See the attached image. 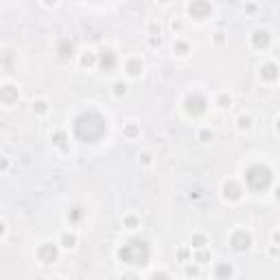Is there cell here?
<instances>
[{"label":"cell","instance_id":"cell-17","mask_svg":"<svg viewBox=\"0 0 280 280\" xmlns=\"http://www.w3.org/2000/svg\"><path fill=\"white\" fill-rule=\"evenodd\" d=\"M77 243H79V239H77L75 232H61V236H59V245L64 247V250H75Z\"/></svg>","mask_w":280,"mask_h":280},{"label":"cell","instance_id":"cell-32","mask_svg":"<svg viewBox=\"0 0 280 280\" xmlns=\"http://www.w3.org/2000/svg\"><path fill=\"white\" fill-rule=\"evenodd\" d=\"M197 138H199V140H202V142H210V140H213V138H215V131H213V129H208V127H206V129H202V131H199V134H197Z\"/></svg>","mask_w":280,"mask_h":280},{"label":"cell","instance_id":"cell-39","mask_svg":"<svg viewBox=\"0 0 280 280\" xmlns=\"http://www.w3.org/2000/svg\"><path fill=\"white\" fill-rule=\"evenodd\" d=\"M269 256H280V247H278V245H272V247H269Z\"/></svg>","mask_w":280,"mask_h":280},{"label":"cell","instance_id":"cell-12","mask_svg":"<svg viewBox=\"0 0 280 280\" xmlns=\"http://www.w3.org/2000/svg\"><path fill=\"white\" fill-rule=\"evenodd\" d=\"M18 99H20V90L11 86V83H4V86L0 88V101H2V105L11 108V105L18 103Z\"/></svg>","mask_w":280,"mask_h":280},{"label":"cell","instance_id":"cell-21","mask_svg":"<svg viewBox=\"0 0 280 280\" xmlns=\"http://www.w3.org/2000/svg\"><path fill=\"white\" fill-rule=\"evenodd\" d=\"M215 103H217V108H219V110H230L232 108V94L219 92V94H217V99H215Z\"/></svg>","mask_w":280,"mask_h":280},{"label":"cell","instance_id":"cell-29","mask_svg":"<svg viewBox=\"0 0 280 280\" xmlns=\"http://www.w3.org/2000/svg\"><path fill=\"white\" fill-rule=\"evenodd\" d=\"M193 261L197 263V265H204L206 261H210L208 250H195V252H193Z\"/></svg>","mask_w":280,"mask_h":280},{"label":"cell","instance_id":"cell-4","mask_svg":"<svg viewBox=\"0 0 280 280\" xmlns=\"http://www.w3.org/2000/svg\"><path fill=\"white\" fill-rule=\"evenodd\" d=\"M206 110H208V101H206V97L202 92H188L186 94V99H184V112L188 116L199 118V116L206 114Z\"/></svg>","mask_w":280,"mask_h":280},{"label":"cell","instance_id":"cell-37","mask_svg":"<svg viewBox=\"0 0 280 280\" xmlns=\"http://www.w3.org/2000/svg\"><path fill=\"white\" fill-rule=\"evenodd\" d=\"M272 245H278L280 247V228L272 232Z\"/></svg>","mask_w":280,"mask_h":280},{"label":"cell","instance_id":"cell-45","mask_svg":"<svg viewBox=\"0 0 280 280\" xmlns=\"http://www.w3.org/2000/svg\"><path fill=\"white\" fill-rule=\"evenodd\" d=\"M53 280H61V278H53Z\"/></svg>","mask_w":280,"mask_h":280},{"label":"cell","instance_id":"cell-42","mask_svg":"<svg viewBox=\"0 0 280 280\" xmlns=\"http://www.w3.org/2000/svg\"><path fill=\"white\" fill-rule=\"evenodd\" d=\"M256 9H258L256 4H245V11H250V13H252V11H256Z\"/></svg>","mask_w":280,"mask_h":280},{"label":"cell","instance_id":"cell-3","mask_svg":"<svg viewBox=\"0 0 280 280\" xmlns=\"http://www.w3.org/2000/svg\"><path fill=\"white\" fill-rule=\"evenodd\" d=\"M274 179V173L267 165H252L250 168L245 171V186L254 193H261V191H267L269 184Z\"/></svg>","mask_w":280,"mask_h":280},{"label":"cell","instance_id":"cell-30","mask_svg":"<svg viewBox=\"0 0 280 280\" xmlns=\"http://www.w3.org/2000/svg\"><path fill=\"white\" fill-rule=\"evenodd\" d=\"M123 134L127 136V138H136V136L140 134V127H138L136 123H127V125L123 127Z\"/></svg>","mask_w":280,"mask_h":280},{"label":"cell","instance_id":"cell-24","mask_svg":"<svg viewBox=\"0 0 280 280\" xmlns=\"http://www.w3.org/2000/svg\"><path fill=\"white\" fill-rule=\"evenodd\" d=\"M206 245H208V236L202 234V232L193 234V239H191V247H193V250H206Z\"/></svg>","mask_w":280,"mask_h":280},{"label":"cell","instance_id":"cell-25","mask_svg":"<svg viewBox=\"0 0 280 280\" xmlns=\"http://www.w3.org/2000/svg\"><path fill=\"white\" fill-rule=\"evenodd\" d=\"M57 53H59V57H72L75 55V44H72V42H68V40H64L59 44V49H57Z\"/></svg>","mask_w":280,"mask_h":280},{"label":"cell","instance_id":"cell-31","mask_svg":"<svg viewBox=\"0 0 280 280\" xmlns=\"http://www.w3.org/2000/svg\"><path fill=\"white\" fill-rule=\"evenodd\" d=\"M177 258L182 263H188V261H193V247L191 245H186V247H182V250L177 252Z\"/></svg>","mask_w":280,"mask_h":280},{"label":"cell","instance_id":"cell-43","mask_svg":"<svg viewBox=\"0 0 280 280\" xmlns=\"http://www.w3.org/2000/svg\"><path fill=\"white\" fill-rule=\"evenodd\" d=\"M274 197H276V202H278V204H280V186H278V188H276V193H274Z\"/></svg>","mask_w":280,"mask_h":280},{"label":"cell","instance_id":"cell-9","mask_svg":"<svg viewBox=\"0 0 280 280\" xmlns=\"http://www.w3.org/2000/svg\"><path fill=\"white\" fill-rule=\"evenodd\" d=\"M258 77L265 83H274L280 77V68L276 66V61H263V64L258 66Z\"/></svg>","mask_w":280,"mask_h":280},{"label":"cell","instance_id":"cell-7","mask_svg":"<svg viewBox=\"0 0 280 280\" xmlns=\"http://www.w3.org/2000/svg\"><path fill=\"white\" fill-rule=\"evenodd\" d=\"M38 261L40 263H44V265H51V263H55L57 261V256H59V247H57V243H51V241H46V243H42V245L38 247Z\"/></svg>","mask_w":280,"mask_h":280},{"label":"cell","instance_id":"cell-38","mask_svg":"<svg viewBox=\"0 0 280 280\" xmlns=\"http://www.w3.org/2000/svg\"><path fill=\"white\" fill-rule=\"evenodd\" d=\"M118 280H140L138 274H134V272H127V274H123Z\"/></svg>","mask_w":280,"mask_h":280},{"label":"cell","instance_id":"cell-11","mask_svg":"<svg viewBox=\"0 0 280 280\" xmlns=\"http://www.w3.org/2000/svg\"><path fill=\"white\" fill-rule=\"evenodd\" d=\"M116 64H118V57H116V53L112 49H103L99 53V68L105 72H112Z\"/></svg>","mask_w":280,"mask_h":280},{"label":"cell","instance_id":"cell-23","mask_svg":"<svg viewBox=\"0 0 280 280\" xmlns=\"http://www.w3.org/2000/svg\"><path fill=\"white\" fill-rule=\"evenodd\" d=\"M127 92H129L127 81H114V86H112V94H114L116 99H123V97H127Z\"/></svg>","mask_w":280,"mask_h":280},{"label":"cell","instance_id":"cell-8","mask_svg":"<svg viewBox=\"0 0 280 280\" xmlns=\"http://www.w3.org/2000/svg\"><path fill=\"white\" fill-rule=\"evenodd\" d=\"M188 13L193 15L195 20H206L213 15V4L206 2V0H195V2H188Z\"/></svg>","mask_w":280,"mask_h":280},{"label":"cell","instance_id":"cell-6","mask_svg":"<svg viewBox=\"0 0 280 280\" xmlns=\"http://www.w3.org/2000/svg\"><path fill=\"white\" fill-rule=\"evenodd\" d=\"M243 186L236 179H225L224 184H221V195H224V199L225 202H230V204H236V202H241V197H243Z\"/></svg>","mask_w":280,"mask_h":280},{"label":"cell","instance_id":"cell-10","mask_svg":"<svg viewBox=\"0 0 280 280\" xmlns=\"http://www.w3.org/2000/svg\"><path fill=\"white\" fill-rule=\"evenodd\" d=\"M269 42H272V35H269V31H267V29H254V31H252V35H250V44H252V49H256V51H265L267 46H269Z\"/></svg>","mask_w":280,"mask_h":280},{"label":"cell","instance_id":"cell-22","mask_svg":"<svg viewBox=\"0 0 280 280\" xmlns=\"http://www.w3.org/2000/svg\"><path fill=\"white\" fill-rule=\"evenodd\" d=\"M184 274H186L188 278H199L202 276V267L195 261H188V263H184Z\"/></svg>","mask_w":280,"mask_h":280},{"label":"cell","instance_id":"cell-41","mask_svg":"<svg viewBox=\"0 0 280 280\" xmlns=\"http://www.w3.org/2000/svg\"><path fill=\"white\" fill-rule=\"evenodd\" d=\"M4 234H7V224H4V221H2V224H0V236H2V239H4Z\"/></svg>","mask_w":280,"mask_h":280},{"label":"cell","instance_id":"cell-14","mask_svg":"<svg viewBox=\"0 0 280 280\" xmlns=\"http://www.w3.org/2000/svg\"><path fill=\"white\" fill-rule=\"evenodd\" d=\"M234 276V267L230 263H217L215 265V278L217 280H230Z\"/></svg>","mask_w":280,"mask_h":280},{"label":"cell","instance_id":"cell-15","mask_svg":"<svg viewBox=\"0 0 280 280\" xmlns=\"http://www.w3.org/2000/svg\"><path fill=\"white\" fill-rule=\"evenodd\" d=\"M79 61H81L83 68L99 66V53H94V51H83L81 55H79Z\"/></svg>","mask_w":280,"mask_h":280},{"label":"cell","instance_id":"cell-36","mask_svg":"<svg viewBox=\"0 0 280 280\" xmlns=\"http://www.w3.org/2000/svg\"><path fill=\"white\" fill-rule=\"evenodd\" d=\"M182 29H184V22H182V20H179V18H173V20H171V31L179 33Z\"/></svg>","mask_w":280,"mask_h":280},{"label":"cell","instance_id":"cell-2","mask_svg":"<svg viewBox=\"0 0 280 280\" xmlns=\"http://www.w3.org/2000/svg\"><path fill=\"white\" fill-rule=\"evenodd\" d=\"M118 261L127 263V265H136V267H145L149 263V256H151V250L142 239H131L129 243L118 247L116 252Z\"/></svg>","mask_w":280,"mask_h":280},{"label":"cell","instance_id":"cell-27","mask_svg":"<svg viewBox=\"0 0 280 280\" xmlns=\"http://www.w3.org/2000/svg\"><path fill=\"white\" fill-rule=\"evenodd\" d=\"M147 35H149V38H160L162 35V26L158 20H151V22L147 24Z\"/></svg>","mask_w":280,"mask_h":280},{"label":"cell","instance_id":"cell-19","mask_svg":"<svg viewBox=\"0 0 280 280\" xmlns=\"http://www.w3.org/2000/svg\"><path fill=\"white\" fill-rule=\"evenodd\" d=\"M53 145L59 147L61 151H68V134L64 129H57L55 134H53Z\"/></svg>","mask_w":280,"mask_h":280},{"label":"cell","instance_id":"cell-26","mask_svg":"<svg viewBox=\"0 0 280 280\" xmlns=\"http://www.w3.org/2000/svg\"><path fill=\"white\" fill-rule=\"evenodd\" d=\"M66 219L70 221V224H79V221L83 219V208L81 206H75V208H70L66 213Z\"/></svg>","mask_w":280,"mask_h":280},{"label":"cell","instance_id":"cell-16","mask_svg":"<svg viewBox=\"0 0 280 280\" xmlns=\"http://www.w3.org/2000/svg\"><path fill=\"white\" fill-rule=\"evenodd\" d=\"M252 127H254V118H252L250 114H241L239 118H236V129H239L241 134H250Z\"/></svg>","mask_w":280,"mask_h":280},{"label":"cell","instance_id":"cell-33","mask_svg":"<svg viewBox=\"0 0 280 280\" xmlns=\"http://www.w3.org/2000/svg\"><path fill=\"white\" fill-rule=\"evenodd\" d=\"M225 40H228V35H225L224 31H217V33L213 35V44H215V46H224Z\"/></svg>","mask_w":280,"mask_h":280},{"label":"cell","instance_id":"cell-18","mask_svg":"<svg viewBox=\"0 0 280 280\" xmlns=\"http://www.w3.org/2000/svg\"><path fill=\"white\" fill-rule=\"evenodd\" d=\"M123 228H125V230H129V232L138 230V228H140V217H138V215H134V213L125 215V217H123Z\"/></svg>","mask_w":280,"mask_h":280},{"label":"cell","instance_id":"cell-34","mask_svg":"<svg viewBox=\"0 0 280 280\" xmlns=\"http://www.w3.org/2000/svg\"><path fill=\"white\" fill-rule=\"evenodd\" d=\"M140 165L142 167H151L153 165V153H149V151H145V153H140Z\"/></svg>","mask_w":280,"mask_h":280},{"label":"cell","instance_id":"cell-35","mask_svg":"<svg viewBox=\"0 0 280 280\" xmlns=\"http://www.w3.org/2000/svg\"><path fill=\"white\" fill-rule=\"evenodd\" d=\"M149 280H171V278H168L167 272H162V269H160V272H151Z\"/></svg>","mask_w":280,"mask_h":280},{"label":"cell","instance_id":"cell-28","mask_svg":"<svg viewBox=\"0 0 280 280\" xmlns=\"http://www.w3.org/2000/svg\"><path fill=\"white\" fill-rule=\"evenodd\" d=\"M33 112L44 116L46 112H49V101H46V99H38V101H33Z\"/></svg>","mask_w":280,"mask_h":280},{"label":"cell","instance_id":"cell-1","mask_svg":"<svg viewBox=\"0 0 280 280\" xmlns=\"http://www.w3.org/2000/svg\"><path fill=\"white\" fill-rule=\"evenodd\" d=\"M108 131V120L103 118L97 110H88L81 112L75 118V136L81 142H97L103 138V134Z\"/></svg>","mask_w":280,"mask_h":280},{"label":"cell","instance_id":"cell-44","mask_svg":"<svg viewBox=\"0 0 280 280\" xmlns=\"http://www.w3.org/2000/svg\"><path fill=\"white\" fill-rule=\"evenodd\" d=\"M276 131H278V134H280V118L276 120Z\"/></svg>","mask_w":280,"mask_h":280},{"label":"cell","instance_id":"cell-13","mask_svg":"<svg viewBox=\"0 0 280 280\" xmlns=\"http://www.w3.org/2000/svg\"><path fill=\"white\" fill-rule=\"evenodd\" d=\"M125 72H127V77H140L145 72V61L140 57H129L125 61Z\"/></svg>","mask_w":280,"mask_h":280},{"label":"cell","instance_id":"cell-40","mask_svg":"<svg viewBox=\"0 0 280 280\" xmlns=\"http://www.w3.org/2000/svg\"><path fill=\"white\" fill-rule=\"evenodd\" d=\"M160 38H149V46H160Z\"/></svg>","mask_w":280,"mask_h":280},{"label":"cell","instance_id":"cell-5","mask_svg":"<svg viewBox=\"0 0 280 280\" xmlns=\"http://www.w3.org/2000/svg\"><path fill=\"white\" fill-rule=\"evenodd\" d=\"M252 243H254L252 234H250L247 230H243V228H236V230L230 234V247H232L234 252H239V254H243V252L250 250Z\"/></svg>","mask_w":280,"mask_h":280},{"label":"cell","instance_id":"cell-20","mask_svg":"<svg viewBox=\"0 0 280 280\" xmlns=\"http://www.w3.org/2000/svg\"><path fill=\"white\" fill-rule=\"evenodd\" d=\"M173 53H175L177 57H186L188 53H191V44H188L186 40H175L173 42Z\"/></svg>","mask_w":280,"mask_h":280}]
</instances>
